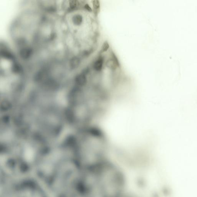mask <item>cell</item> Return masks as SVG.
Wrapping results in <instances>:
<instances>
[{"instance_id":"obj_1","label":"cell","mask_w":197,"mask_h":197,"mask_svg":"<svg viewBox=\"0 0 197 197\" xmlns=\"http://www.w3.org/2000/svg\"><path fill=\"white\" fill-rule=\"evenodd\" d=\"M78 143L81 160L90 168L106 161L108 148L107 138L103 131L97 126L84 128Z\"/></svg>"},{"instance_id":"obj_2","label":"cell","mask_w":197,"mask_h":197,"mask_svg":"<svg viewBox=\"0 0 197 197\" xmlns=\"http://www.w3.org/2000/svg\"><path fill=\"white\" fill-rule=\"evenodd\" d=\"M112 59L108 60L106 63V65L108 68L111 69L112 70H115L117 67L119 65L118 59L115 56L114 54L112 55Z\"/></svg>"},{"instance_id":"obj_3","label":"cell","mask_w":197,"mask_h":197,"mask_svg":"<svg viewBox=\"0 0 197 197\" xmlns=\"http://www.w3.org/2000/svg\"><path fill=\"white\" fill-rule=\"evenodd\" d=\"M104 62V59L101 57H100L95 62L93 65V68L94 70L97 71H100L103 68Z\"/></svg>"},{"instance_id":"obj_4","label":"cell","mask_w":197,"mask_h":197,"mask_svg":"<svg viewBox=\"0 0 197 197\" xmlns=\"http://www.w3.org/2000/svg\"><path fill=\"white\" fill-rule=\"evenodd\" d=\"M109 43H108V42H105L102 46L101 50L100 51V53H103V52L107 51L109 49Z\"/></svg>"},{"instance_id":"obj_5","label":"cell","mask_w":197,"mask_h":197,"mask_svg":"<svg viewBox=\"0 0 197 197\" xmlns=\"http://www.w3.org/2000/svg\"><path fill=\"white\" fill-rule=\"evenodd\" d=\"M82 21V18L80 15H77L74 18V22L76 25H81Z\"/></svg>"},{"instance_id":"obj_6","label":"cell","mask_w":197,"mask_h":197,"mask_svg":"<svg viewBox=\"0 0 197 197\" xmlns=\"http://www.w3.org/2000/svg\"><path fill=\"white\" fill-rule=\"evenodd\" d=\"M93 7L96 11L97 12V10L99 9L100 7V4L99 1H93Z\"/></svg>"}]
</instances>
